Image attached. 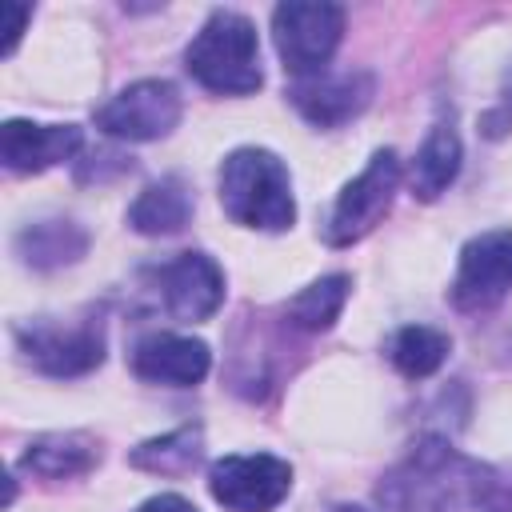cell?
<instances>
[{"label": "cell", "mask_w": 512, "mask_h": 512, "mask_svg": "<svg viewBox=\"0 0 512 512\" xmlns=\"http://www.w3.org/2000/svg\"><path fill=\"white\" fill-rule=\"evenodd\" d=\"M496 488V472L444 436H424L408 448L400 464H392L380 480V504L388 512H464L484 504Z\"/></svg>", "instance_id": "cell-1"}, {"label": "cell", "mask_w": 512, "mask_h": 512, "mask_svg": "<svg viewBox=\"0 0 512 512\" xmlns=\"http://www.w3.org/2000/svg\"><path fill=\"white\" fill-rule=\"evenodd\" d=\"M188 76L216 96H248L264 84L256 24L244 12L212 8L192 44L184 48Z\"/></svg>", "instance_id": "cell-2"}, {"label": "cell", "mask_w": 512, "mask_h": 512, "mask_svg": "<svg viewBox=\"0 0 512 512\" xmlns=\"http://www.w3.org/2000/svg\"><path fill=\"white\" fill-rule=\"evenodd\" d=\"M220 204L224 212L260 232H284L296 220L292 176L284 160L268 148H236L220 164Z\"/></svg>", "instance_id": "cell-3"}, {"label": "cell", "mask_w": 512, "mask_h": 512, "mask_svg": "<svg viewBox=\"0 0 512 512\" xmlns=\"http://www.w3.org/2000/svg\"><path fill=\"white\" fill-rule=\"evenodd\" d=\"M12 336L20 348V360L52 380H72L104 364V324L96 316H84V320L36 316L16 324Z\"/></svg>", "instance_id": "cell-4"}, {"label": "cell", "mask_w": 512, "mask_h": 512, "mask_svg": "<svg viewBox=\"0 0 512 512\" xmlns=\"http://www.w3.org/2000/svg\"><path fill=\"white\" fill-rule=\"evenodd\" d=\"M344 36V8L328 0H288L272 12V40L284 60V72L296 80L324 76Z\"/></svg>", "instance_id": "cell-5"}, {"label": "cell", "mask_w": 512, "mask_h": 512, "mask_svg": "<svg viewBox=\"0 0 512 512\" xmlns=\"http://www.w3.org/2000/svg\"><path fill=\"white\" fill-rule=\"evenodd\" d=\"M400 156L396 148H380L372 152V160L340 188L328 220H324V244L332 248H352L356 240H364L392 208V196L400 188Z\"/></svg>", "instance_id": "cell-6"}, {"label": "cell", "mask_w": 512, "mask_h": 512, "mask_svg": "<svg viewBox=\"0 0 512 512\" xmlns=\"http://www.w3.org/2000/svg\"><path fill=\"white\" fill-rule=\"evenodd\" d=\"M208 492L228 512H272L292 492V464L272 452H232L208 468Z\"/></svg>", "instance_id": "cell-7"}, {"label": "cell", "mask_w": 512, "mask_h": 512, "mask_svg": "<svg viewBox=\"0 0 512 512\" xmlns=\"http://www.w3.org/2000/svg\"><path fill=\"white\" fill-rule=\"evenodd\" d=\"M184 116V100L172 80H136L120 88L108 104L96 108V128L116 140H160L168 136Z\"/></svg>", "instance_id": "cell-8"}, {"label": "cell", "mask_w": 512, "mask_h": 512, "mask_svg": "<svg viewBox=\"0 0 512 512\" xmlns=\"http://www.w3.org/2000/svg\"><path fill=\"white\" fill-rule=\"evenodd\" d=\"M508 292H512V228H488L460 248V264L448 296L460 312H488Z\"/></svg>", "instance_id": "cell-9"}, {"label": "cell", "mask_w": 512, "mask_h": 512, "mask_svg": "<svg viewBox=\"0 0 512 512\" xmlns=\"http://www.w3.org/2000/svg\"><path fill=\"white\" fill-rule=\"evenodd\" d=\"M152 280H156L160 304L184 324H200L216 316V308L224 304V272L208 252H180L156 264Z\"/></svg>", "instance_id": "cell-10"}, {"label": "cell", "mask_w": 512, "mask_h": 512, "mask_svg": "<svg viewBox=\"0 0 512 512\" xmlns=\"http://www.w3.org/2000/svg\"><path fill=\"white\" fill-rule=\"evenodd\" d=\"M132 372L144 384H168V388H192L208 376L212 352L196 336H176V332H152L132 348Z\"/></svg>", "instance_id": "cell-11"}, {"label": "cell", "mask_w": 512, "mask_h": 512, "mask_svg": "<svg viewBox=\"0 0 512 512\" xmlns=\"http://www.w3.org/2000/svg\"><path fill=\"white\" fill-rule=\"evenodd\" d=\"M84 144L76 124H32V120H4L0 124V160L8 172H44L72 160Z\"/></svg>", "instance_id": "cell-12"}, {"label": "cell", "mask_w": 512, "mask_h": 512, "mask_svg": "<svg viewBox=\"0 0 512 512\" xmlns=\"http://www.w3.org/2000/svg\"><path fill=\"white\" fill-rule=\"evenodd\" d=\"M288 100L296 112L316 128H340L356 120L372 100V76L368 72H340V76H312L296 80L288 88Z\"/></svg>", "instance_id": "cell-13"}, {"label": "cell", "mask_w": 512, "mask_h": 512, "mask_svg": "<svg viewBox=\"0 0 512 512\" xmlns=\"http://www.w3.org/2000/svg\"><path fill=\"white\" fill-rule=\"evenodd\" d=\"M100 464V440L92 432H44L36 436L20 460L16 472L36 476V480H76L88 476Z\"/></svg>", "instance_id": "cell-14"}, {"label": "cell", "mask_w": 512, "mask_h": 512, "mask_svg": "<svg viewBox=\"0 0 512 512\" xmlns=\"http://www.w3.org/2000/svg\"><path fill=\"white\" fill-rule=\"evenodd\" d=\"M460 160H464V148H460L456 128L452 124H436L420 140V148H416V156L408 164V192L416 200H424V204L440 200L448 192V184L460 176Z\"/></svg>", "instance_id": "cell-15"}, {"label": "cell", "mask_w": 512, "mask_h": 512, "mask_svg": "<svg viewBox=\"0 0 512 512\" xmlns=\"http://www.w3.org/2000/svg\"><path fill=\"white\" fill-rule=\"evenodd\" d=\"M84 252H88V232L76 220H64V216L36 220V224H24L16 232V256L36 272L76 264Z\"/></svg>", "instance_id": "cell-16"}, {"label": "cell", "mask_w": 512, "mask_h": 512, "mask_svg": "<svg viewBox=\"0 0 512 512\" xmlns=\"http://www.w3.org/2000/svg\"><path fill=\"white\" fill-rule=\"evenodd\" d=\"M188 220H192V192L180 176H160L128 208V228L140 236H176Z\"/></svg>", "instance_id": "cell-17"}, {"label": "cell", "mask_w": 512, "mask_h": 512, "mask_svg": "<svg viewBox=\"0 0 512 512\" xmlns=\"http://www.w3.org/2000/svg\"><path fill=\"white\" fill-rule=\"evenodd\" d=\"M204 456V428L200 424H180L164 436H152L128 452V464L136 472L152 476H188Z\"/></svg>", "instance_id": "cell-18"}, {"label": "cell", "mask_w": 512, "mask_h": 512, "mask_svg": "<svg viewBox=\"0 0 512 512\" xmlns=\"http://www.w3.org/2000/svg\"><path fill=\"white\" fill-rule=\"evenodd\" d=\"M452 352L448 332L432 328V324H404L392 340H388V360L400 376L408 380H428Z\"/></svg>", "instance_id": "cell-19"}, {"label": "cell", "mask_w": 512, "mask_h": 512, "mask_svg": "<svg viewBox=\"0 0 512 512\" xmlns=\"http://www.w3.org/2000/svg\"><path fill=\"white\" fill-rule=\"evenodd\" d=\"M348 292H352V280L344 272H332V276H320L312 280L308 288H300L292 300H288V320L304 332H328L344 304H348Z\"/></svg>", "instance_id": "cell-20"}, {"label": "cell", "mask_w": 512, "mask_h": 512, "mask_svg": "<svg viewBox=\"0 0 512 512\" xmlns=\"http://www.w3.org/2000/svg\"><path fill=\"white\" fill-rule=\"evenodd\" d=\"M136 512H200L192 500H184L180 492H160V496H148Z\"/></svg>", "instance_id": "cell-21"}, {"label": "cell", "mask_w": 512, "mask_h": 512, "mask_svg": "<svg viewBox=\"0 0 512 512\" xmlns=\"http://www.w3.org/2000/svg\"><path fill=\"white\" fill-rule=\"evenodd\" d=\"M0 12L8 16V48H4V52H12V48H16V40H20V32H24V24L32 20V8H28V4H12V0H8V4H0Z\"/></svg>", "instance_id": "cell-22"}, {"label": "cell", "mask_w": 512, "mask_h": 512, "mask_svg": "<svg viewBox=\"0 0 512 512\" xmlns=\"http://www.w3.org/2000/svg\"><path fill=\"white\" fill-rule=\"evenodd\" d=\"M336 512H372V508H364V504H340Z\"/></svg>", "instance_id": "cell-23"}]
</instances>
